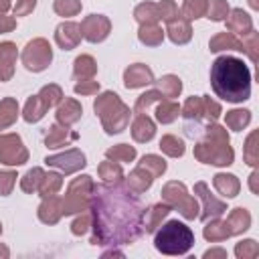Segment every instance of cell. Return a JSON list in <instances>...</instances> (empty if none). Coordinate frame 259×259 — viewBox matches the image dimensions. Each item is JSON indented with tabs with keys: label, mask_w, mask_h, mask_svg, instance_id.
Listing matches in <instances>:
<instances>
[{
	"label": "cell",
	"mask_w": 259,
	"mask_h": 259,
	"mask_svg": "<svg viewBox=\"0 0 259 259\" xmlns=\"http://www.w3.org/2000/svg\"><path fill=\"white\" fill-rule=\"evenodd\" d=\"M192 243H194L192 231L184 223H178V221L166 223L160 229V233L156 235V249L162 253H168V255L186 253L192 247Z\"/></svg>",
	"instance_id": "7a4b0ae2"
},
{
	"label": "cell",
	"mask_w": 259,
	"mask_h": 259,
	"mask_svg": "<svg viewBox=\"0 0 259 259\" xmlns=\"http://www.w3.org/2000/svg\"><path fill=\"white\" fill-rule=\"evenodd\" d=\"M210 87L225 101H245L251 93V71L241 59L219 57L210 67Z\"/></svg>",
	"instance_id": "6da1fadb"
}]
</instances>
